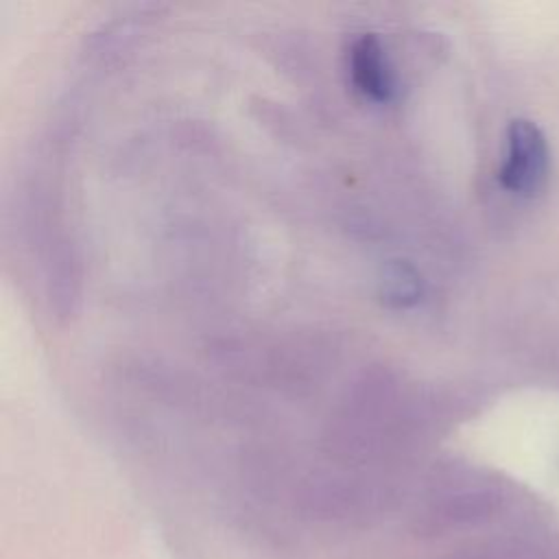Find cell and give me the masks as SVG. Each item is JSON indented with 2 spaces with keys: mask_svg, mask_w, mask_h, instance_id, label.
Masks as SVG:
<instances>
[{
  "mask_svg": "<svg viewBox=\"0 0 559 559\" xmlns=\"http://www.w3.org/2000/svg\"><path fill=\"white\" fill-rule=\"evenodd\" d=\"M550 148L544 131L526 118H515L507 127L504 159L498 179L513 194H535L548 177Z\"/></svg>",
  "mask_w": 559,
  "mask_h": 559,
  "instance_id": "cell-1",
  "label": "cell"
},
{
  "mask_svg": "<svg viewBox=\"0 0 559 559\" xmlns=\"http://www.w3.org/2000/svg\"><path fill=\"white\" fill-rule=\"evenodd\" d=\"M378 293L382 301L391 308H408L419 301L424 293L421 277L411 262L391 260L382 266L378 280Z\"/></svg>",
  "mask_w": 559,
  "mask_h": 559,
  "instance_id": "cell-3",
  "label": "cell"
},
{
  "mask_svg": "<svg viewBox=\"0 0 559 559\" xmlns=\"http://www.w3.org/2000/svg\"><path fill=\"white\" fill-rule=\"evenodd\" d=\"M349 72L356 90L373 100L389 103L395 94V74L386 61L384 48L373 33L360 35L349 50Z\"/></svg>",
  "mask_w": 559,
  "mask_h": 559,
  "instance_id": "cell-2",
  "label": "cell"
}]
</instances>
